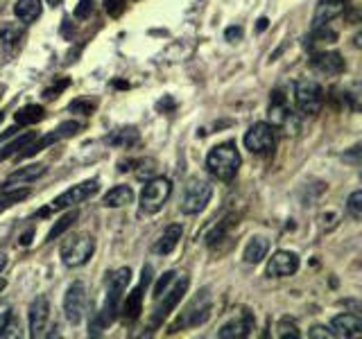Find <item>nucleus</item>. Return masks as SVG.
Returning <instances> with one entry per match:
<instances>
[{
    "label": "nucleus",
    "mask_w": 362,
    "mask_h": 339,
    "mask_svg": "<svg viewBox=\"0 0 362 339\" xmlns=\"http://www.w3.org/2000/svg\"><path fill=\"white\" fill-rule=\"evenodd\" d=\"M132 282V269L129 267H120L116 271H111L107 276V299L102 310L93 314V319L88 323V335H102L107 326H111L116 321V314L120 310V299L122 292L127 290V285Z\"/></svg>",
    "instance_id": "nucleus-1"
},
{
    "label": "nucleus",
    "mask_w": 362,
    "mask_h": 339,
    "mask_svg": "<svg viewBox=\"0 0 362 339\" xmlns=\"http://www.w3.org/2000/svg\"><path fill=\"white\" fill-rule=\"evenodd\" d=\"M240 167V154H238L233 143L215 145L206 156V170L220 181H231Z\"/></svg>",
    "instance_id": "nucleus-2"
},
{
    "label": "nucleus",
    "mask_w": 362,
    "mask_h": 339,
    "mask_svg": "<svg viewBox=\"0 0 362 339\" xmlns=\"http://www.w3.org/2000/svg\"><path fill=\"white\" fill-rule=\"evenodd\" d=\"M95 251V240H93V235H88V233H75L71 235L68 240L62 242V249H59V256L64 260V265L66 267H82L86 265L90 256H93Z\"/></svg>",
    "instance_id": "nucleus-3"
},
{
    "label": "nucleus",
    "mask_w": 362,
    "mask_h": 339,
    "mask_svg": "<svg viewBox=\"0 0 362 339\" xmlns=\"http://www.w3.org/2000/svg\"><path fill=\"white\" fill-rule=\"evenodd\" d=\"M188 285H190V278L186 274H181V278H175V285L168 287L161 294V297L156 299L158 305H156L154 312H152V328H158V326H161L168 319L170 312H173L177 305L181 303V299H184V294L188 292Z\"/></svg>",
    "instance_id": "nucleus-4"
},
{
    "label": "nucleus",
    "mask_w": 362,
    "mask_h": 339,
    "mask_svg": "<svg viewBox=\"0 0 362 339\" xmlns=\"http://www.w3.org/2000/svg\"><path fill=\"white\" fill-rule=\"evenodd\" d=\"M173 195V181L165 177H154L150 181H145L143 192H141V210L143 213H158L165 201Z\"/></svg>",
    "instance_id": "nucleus-5"
},
{
    "label": "nucleus",
    "mask_w": 362,
    "mask_h": 339,
    "mask_svg": "<svg viewBox=\"0 0 362 339\" xmlns=\"http://www.w3.org/2000/svg\"><path fill=\"white\" fill-rule=\"evenodd\" d=\"M79 127H82V124H79V122H73V120L62 122L59 127L52 129V131H48L45 136H41L39 141L28 143L25 147H23V152H16V154H14V156H16V161H23V158H30V156H37L39 152L48 150L50 145L59 143V141H64V138H71V136H75V133L79 131Z\"/></svg>",
    "instance_id": "nucleus-6"
},
{
    "label": "nucleus",
    "mask_w": 362,
    "mask_h": 339,
    "mask_svg": "<svg viewBox=\"0 0 362 339\" xmlns=\"http://www.w3.org/2000/svg\"><path fill=\"white\" fill-rule=\"evenodd\" d=\"M294 102L303 116H317L324 107V88L315 79H299L294 86Z\"/></svg>",
    "instance_id": "nucleus-7"
},
{
    "label": "nucleus",
    "mask_w": 362,
    "mask_h": 339,
    "mask_svg": "<svg viewBox=\"0 0 362 339\" xmlns=\"http://www.w3.org/2000/svg\"><path fill=\"white\" fill-rule=\"evenodd\" d=\"M211 312H213V299L209 290H202L197 297L188 303V308L181 312L179 321L173 326V331H177V328H197L202 323H206Z\"/></svg>",
    "instance_id": "nucleus-8"
},
{
    "label": "nucleus",
    "mask_w": 362,
    "mask_h": 339,
    "mask_svg": "<svg viewBox=\"0 0 362 339\" xmlns=\"http://www.w3.org/2000/svg\"><path fill=\"white\" fill-rule=\"evenodd\" d=\"M213 197V186L204 179H190L181 197V213L184 215H197L209 206Z\"/></svg>",
    "instance_id": "nucleus-9"
},
{
    "label": "nucleus",
    "mask_w": 362,
    "mask_h": 339,
    "mask_svg": "<svg viewBox=\"0 0 362 339\" xmlns=\"http://www.w3.org/2000/svg\"><path fill=\"white\" fill-rule=\"evenodd\" d=\"M86 308H88L86 282H84V280H75L73 285L66 290V297H64V312H66V319L71 321L73 326H77V323L86 316Z\"/></svg>",
    "instance_id": "nucleus-10"
},
{
    "label": "nucleus",
    "mask_w": 362,
    "mask_h": 339,
    "mask_svg": "<svg viewBox=\"0 0 362 339\" xmlns=\"http://www.w3.org/2000/svg\"><path fill=\"white\" fill-rule=\"evenodd\" d=\"M243 143L252 154H267L274 150V143H276L274 127H272L269 122H254L252 127L247 129Z\"/></svg>",
    "instance_id": "nucleus-11"
},
{
    "label": "nucleus",
    "mask_w": 362,
    "mask_h": 339,
    "mask_svg": "<svg viewBox=\"0 0 362 339\" xmlns=\"http://www.w3.org/2000/svg\"><path fill=\"white\" fill-rule=\"evenodd\" d=\"M100 181L98 179H88L84 184H77L73 188L64 190L59 197H54V201L50 203V210H64V208H73L77 203H82L86 199H90L98 192Z\"/></svg>",
    "instance_id": "nucleus-12"
},
{
    "label": "nucleus",
    "mask_w": 362,
    "mask_h": 339,
    "mask_svg": "<svg viewBox=\"0 0 362 339\" xmlns=\"http://www.w3.org/2000/svg\"><path fill=\"white\" fill-rule=\"evenodd\" d=\"M150 282H152V267L145 265L143 267V274H141V282L127 294V299H124V303H122V316H124V321H136L141 316V310H143V292L150 287Z\"/></svg>",
    "instance_id": "nucleus-13"
},
{
    "label": "nucleus",
    "mask_w": 362,
    "mask_h": 339,
    "mask_svg": "<svg viewBox=\"0 0 362 339\" xmlns=\"http://www.w3.org/2000/svg\"><path fill=\"white\" fill-rule=\"evenodd\" d=\"M269 120H272V127H286L288 131H297L299 129V118L294 113L286 97H283L279 90H274L272 95V105H269Z\"/></svg>",
    "instance_id": "nucleus-14"
},
{
    "label": "nucleus",
    "mask_w": 362,
    "mask_h": 339,
    "mask_svg": "<svg viewBox=\"0 0 362 339\" xmlns=\"http://www.w3.org/2000/svg\"><path fill=\"white\" fill-rule=\"evenodd\" d=\"M256 326V319L254 314L249 310H243L238 316H233L231 321H226L220 331H218V337L220 339H243V337H249Z\"/></svg>",
    "instance_id": "nucleus-15"
},
{
    "label": "nucleus",
    "mask_w": 362,
    "mask_h": 339,
    "mask_svg": "<svg viewBox=\"0 0 362 339\" xmlns=\"http://www.w3.org/2000/svg\"><path fill=\"white\" fill-rule=\"evenodd\" d=\"M299 269V256L292 251H276L267 263V276L269 278H286L297 274Z\"/></svg>",
    "instance_id": "nucleus-16"
},
{
    "label": "nucleus",
    "mask_w": 362,
    "mask_h": 339,
    "mask_svg": "<svg viewBox=\"0 0 362 339\" xmlns=\"http://www.w3.org/2000/svg\"><path fill=\"white\" fill-rule=\"evenodd\" d=\"M50 319V301L48 297H37L30 305V337H41Z\"/></svg>",
    "instance_id": "nucleus-17"
},
{
    "label": "nucleus",
    "mask_w": 362,
    "mask_h": 339,
    "mask_svg": "<svg viewBox=\"0 0 362 339\" xmlns=\"http://www.w3.org/2000/svg\"><path fill=\"white\" fill-rule=\"evenodd\" d=\"M310 68L317 73H322V75H339V73H344V59H342V54L339 52H315L310 56Z\"/></svg>",
    "instance_id": "nucleus-18"
},
{
    "label": "nucleus",
    "mask_w": 362,
    "mask_h": 339,
    "mask_svg": "<svg viewBox=\"0 0 362 339\" xmlns=\"http://www.w3.org/2000/svg\"><path fill=\"white\" fill-rule=\"evenodd\" d=\"M331 333L333 337H358L362 335V319L358 314H351V312H344V314H337L331 319Z\"/></svg>",
    "instance_id": "nucleus-19"
},
{
    "label": "nucleus",
    "mask_w": 362,
    "mask_h": 339,
    "mask_svg": "<svg viewBox=\"0 0 362 339\" xmlns=\"http://www.w3.org/2000/svg\"><path fill=\"white\" fill-rule=\"evenodd\" d=\"M181 235H184V226H181V224H170L168 229L161 235H158V240L154 242L152 251L156 256H170L177 249Z\"/></svg>",
    "instance_id": "nucleus-20"
},
{
    "label": "nucleus",
    "mask_w": 362,
    "mask_h": 339,
    "mask_svg": "<svg viewBox=\"0 0 362 339\" xmlns=\"http://www.w3.org/2000/svg\"><path fill=\"white\" fill-rule=\"evenodd\" d=\"M346 9V3L344 0H322L320 5H317V11H315V18H313V28H320V25H326V23H331L333 18L342 16Z\"/></svg>",
    "instance_id": "nucleus-21"
},
{
    "label": "nucleus",
    "mask_w": 362,
    "mask_h": 339,
    "mask_svg": "<svg viewBox=\"0 0 362 339\" xmlns=\"http://www.w3.org/2000/svg\"><path fill=\"white\" fill-rule=\"evenodd\" d=\"M45 172H48V167L45 165H25V167L16 170V172H11L5 179V188H18L23 184H32V181L41 179Z\"/></svg>",
    "instance_id": "nucleus-22"
},
{
    "label": "nucleus",
    "mask_w": 362,
    "mask_h": 339,
    "mask_svg": "<svg viewBox=\"0 0 362 339\" xmlns=\"http://www.w3.org/2000/svg\"><path fill=\"white\" fill-rule=\"evenodd\" d=\"M267 251H269L267 237L256 235V237H252V240L247 242V246H245V256H243V258H245V263H247V265H258V263H263V260H265Z\"/></svg>",
    "instance_id": "nucleus-23"
},
{
    "label": "nucleus",
    "mask_w": 362,
    "mask_h": 339,
    "mask_svg": "<svg viewBox=\"0 0 362 339\" xmlns=\"http://www.w3.org/2000/svg\"><path fill=\"white\" fill-rule=\"evenodd\" d=\"M335 41H337V32L326 25H320V28H313V32L305 37V48L317 52L320 48H324V45H331Z\"/></svg>",
    "instance_id": "nucleus-24"
},
{
    "label": "nucleus",
    "mask_w": 362,
    "mask_h": 339,
    "mask_svg": "<svg viewBox=\"0 0 362 339\" xmlns=\"http://www.w3.org/2000/svg\"><path fill=\"white\" fill-rule=\"evenodd\" d=\"M43 11V5L41 0H16L14 3V14L21 23H25V25H30V23H34Z\"/></svg>",
    "instance_id": "nucleus-25"
},
{
    "label": "nucleus",
    "mask_w": 362,
    "mask_h": 339,
    "mask_svg": "<svg viewBox=\"0 0 362 339\" xmlns=\"http://www.w3.org/2000/svg\"><path fill=\"white\" fill-rule=\"evenodd\" d=\"M111 147H120V150H129L136 143L141 141V133L136 127H124V129H116L113 133H109L105 138Z\"/></svg>",
    "instance_id": "nucleus-26"
},
{
    "label": "nucleus",
    "mask_w": 362,
    "mask_h": 339,
    "mask_svg": "<svg viewBox=\"0 0 362 339\" xmlns=\"http://www.w3.org/2000/svg\"><path fill=\"white\" fill-rule=\"evenodd\" d=\"M132 201H134V190L129 186H116L102 197V203H105L107 208H122Z\"/></svg>",
    "instance_id": "nucleus-27"
},
{
    "label": "nucleus",
    "mask_w": 362,
    "mask_h": 339,
    "mask_svg": "<svg viewBox=\"0 0 362 339\" xmlns=\"http://www.w3.org/2000/svg\"><path fill=\"white\" fill-rule=\"evenodd\" d=\"M43 118H45V109L39 107V105H28V107H23V109L16 111V116H14V120H16L18 127H25V124H37V122H41Z\"/></svg>",
    "instance_id": "nucleus-28"
},
{
    "label": "nucleus",
    "mask_w": 362,
    "mask_h": 339,
    "mask_svg": "<svg viewBox=\"0 0 362 339\" xmlns=\"http://www.w3.org/2000/svg\"><path fill=\"white\" fill-rule=\"evenodd\" d=\"M30 197V190L28 188H3V192H0V213L11 208L14 203L23 201Z\"/></svg>",
    "instance_id": "nucleus-29"
},
{
    "label": "nucleus",
    "mask_w": 362,
    "mask_h": 339,
    "mask_svg": "<svg viewBox=\"0 0 362 339\" xmlns=\"http://www.w3.org/2000/svg\"><path fill=\"white\" fill-rule=\"evenodd\" d=\"M77 218H79V213H77V210L66 213L64 218H62V220L57 222V224L52 226V229H50V233H48V242H52V240H57V237H59V235H64V233H66V231L71 229V226L77 222Z\"/></svg>",
    "instance_id": "nucleus-30"
},
{
    "label": "nucleus",
    "mask_w": 362,
    "mask_h": 339,
    "mask_svg": "<svg viewBox=\"0 0 362 339\" xmlns=\"http://www.w3.org/2000/svg\"><path fill=\"white\" fill-rule=\"evenodd\" d=\"M25 37V32H23L18 25H11V23H5L3 28H0V43L5 45H18Z\"/></svg>",
    "instance_id": "nucleus-31"
},
{
    "label": "nucleus",
    "mask_w": 362,
    "mask_h": 339,
    "mask_svg": "<svg viewBox=\"0 0 362 339\" xmlns=\"http://www.w3.org/2000/svg\"><path fill=\"white\" fill-rule=\"evenodd\" d=\"M32 141H34V131H28V133L18 136L14 143H9L5 150H0V161H7L9 156H14L18 150H23V147H25L28 143H32Z\"/></svg>",
    "instance_id": "nucleus-32"
},
{
    "label": "nucleus",
    "mask_w": 362,
    "mask_h": 339,
    "mask_svg": "<svg viewBox=\"0 0 362 339\" xmlns=\"http://www.w3.org/2000/svg\"><path fill=\"white\" fill-rule=\"evenodd\" d=\"M229 226H231V218H226V220L218 222V224H215L213 229H211V233L206 235V240H204V242H206L209 246H215L220 240H224V235H226V231H229Z\"/></svg>",
    "instance_id": "nucleus-33"
},
{
    "label": "nucleus",
    "mask_w": 362,
    "mask_h": 339,
    "mask_svg": "<svg viewBox=\"0 0 362 339\" xmlns=\"http://www.w3.org/2000/svg\"><path fill=\"white\" fill-rule=\"evenodd\" d=\"M156 174V161L154 158H145V161L139 163V170H136V179L141 181H150Z\"/></svg>",
    "instance_id": "nucleus-34"
},
{
    "label": "nucleus",
    "mask_w": 362,
    "mask_h": 339,
    "mask_svg": "<svg viewBox=\"0 0 362 339\" xmlns=\"http://www.w3.org/2000/svg\"><path fill=\"white\" fill-rule=\"evenodd\" d=\"M346 210H349V215L354 220H360L362 218V190H356L354 195L349 197V201H346Z\"/></svg>",
    "instance_id": "nucleus-35"
},
{
    "label": "nucleus",
    "mask_w": 362,
    "mask_h": 339,
    "mask_svg": "<svg viewBox=\"0 0 362 339\" xmlns=\"http://www.w3.org/2000/svg\"><path fill=\"white\" fill-rule=\"evenodd\" d=\"M276 331H279V337H292V339H299L301 337L299 326L294 323L292 319H281L279 326H276Z\"/></svg>",
    "instance_id": "nucleus-36"
},
{
    "label": "nucleus",
    "mask_w": 362,
    "mask_h": 339,
    "mask_svg": "<svg viewBox=\"0 0 362 339\" xmlns=\"http://www.w3.org/2000/svg\"><path fill=\"white\" fill-rule=\"evenodd\" d=\"M175 278H177V274H175V271H165V274L161 276V278H158V282H156V285H154V294H152V297H154V301L158 299V297H161V294L170 287V285H173V282H175Z\"/></svg>",
    "instance_id": "nucleus-37"
},
{
    "label": "nucleus",
    "mask_w": 362,
    "mask_h": 339,
    "mask_svg": "<svg viewBox=\"0 0 362 339\" xmlns=\"http://www.w3.org/2000/svg\"><path fill=\"white\" fill-rule=\"evenodd\" d=\"M124 7H127V0H105V9H107V14L113 16V18H118Z\"/></svg>",
    "instance_id": "nucleus-38"
},
{
    "label": "nucleus",
    "mask_w": 362,
    "mask_h": 339,
    "mask_svg": "<svg viewBox=\"0 0 362 339\" xmlns=\"http://www.w3.org/2000/svg\"><path fill=\"white\" fill-rule=\"evenodd\" d=\"M68 109H71L73 113H84V116H90V111L95 109V105L90 100H73Z\"/></svg>",
    "instance_id": "nucleus-39"
},
{
    "label": "nucleus",
    "mask_w": 362,
    "mask_h": 339,
    "mask_svg": "<svg viewBox=\"0 0 362 339\" xmlns=\"http://www.w3.org/2000/svg\"><path fill=\"white\" fill-rule=\"evenodd\" d=\"M71 86V79H59V82H57L54 86H50V88H45L43 90V97L45 100H54V97H59V93L64 88H68Z\"/></svg>",
    "instance_id": "nucleus-40"
},
{
    "label": "nucleus",
    "mask_w": 362,
    "mask_h": 339,
    "mask_svg": "<svg viewBox=\"0 0 362 339\" xmlns=\"http://www.w3.org/2000/svg\"><path fill=\"white\" fill-rule=\"evenodd\" d=\"M9 323H11V305L0 303V335H5Z\"/></svg>",
    "instance_id": "nucleus-41"
},
{
    "label": "nucleus",
    "mask_w": 362,
    "mask_h": 339,
    "mask_svg": "<svg viewBox=\"0 0 362 339\" xmlns=\"http://www.w3.org/2000/svg\"><path fill=\"white\" fill-rule=\"evenodd\" d=\"M90 11H93V0H79L77 7H75V18L84 20L90 16Z\"/></svg>",
    "instance_id": "nucleus-42"
},
{
    "label": "nucleus",
    "mask_w": 362,
    "mask_h": 339,
    "mask_svg": "<svg viewBox=\"0 0 362 339\" xmlns=\"http://www.w3.org/2000/svg\"><path fill=\"white\" fill-rule=\"evenodd\" d=\"M308 337L310 339H331L333 333H331V328H326V326H313L308 331Z\"/></svg>",
    "instance_id": "nucleus-43"
},
{
    "label": "nucleus",
    "mask_w": 362,
    "mask_h": 339,
    "mask_svg": "<svg viewBox=\"0 0 362 339\" xmlns=\"http://www.w3.org/2000/svg\"><path fill=\"white\" fill-rule=\"evenodd\" d=\"M240 37H243V28H240V25L229 28V30L224 32V39H226V41H238Z\"/></svg>",
    "instance_id": "nucleus-44"
},
{
    "label": "nucleus",
    "mask_w": 362,
    "mask_h": 339,
    "mask_svg": "<svg viewBox=\"0 0 362 339\" xmlns=\"http://www.w3.org/2000/svg\"><path fill=\"white\" fill-rule=\"evenodd\" d=\"M16 131H18V129H16V127H11V129H7V131H5V133H0V143H5V141H7V138H9V136H14V133H16Z\"/></svg>",
    "instance_id": "nucleus-45"
},
{
    "label": "nucleus",
    "mask_w": 362,
    "mask_h": 339,
    "mask_svg": "<svg viewBox=\"0 0 362 339\" xmlns=\"http://www.w3.org/2000/svg\"><path fill=\"white\" fill-rule=\"evenodd\" d=\"M30 242H32V229H30V231H28L25 235L21 237V244H23V246H28Z\"/></svg>",
    "instance_id": "nucleus-46"
},
{
    "label": "nucleus",
    "mask_w": 362,
    "mask_h": 339,
    "mask_svg": "<svg viewBox=\"0 0 362 339\" xmlns=\"http://www.w3.org/2000/svg\"><path fill=\"white\" fill-rule=\"evenodd\" d=\"M267 23H269L267 18H260V20H258V32H263V30H267Z\"/></svg>",
    "instance_id": "nucleus-47"
},
{
    "label": "nucleus",
    "mask_w": 362,
    "mask_h": 339,
    "mask_svg": "<svg viewBox=\"0 0 362 339\" xmlns=\"http://www.w3.org/2000/svg\"><path fill=\"white\" fill-rule=\"evenodd\" d=\"M7 267V256L3 254V251H0V271H3Z\"/></svg>",
    "instance_id": "nucleus-48"
},
{
    "label": "nucleus",
    "mask_w": 362,
    "mask_h": 339,
    "mask_svg": "<svg viewBox=\"0 0 362 339\" xmlns=\"http://www.w3.org/2000/svg\"><path fill=\"white\" fill-rule=\"evenodd\" d=\"M48 5L50 7H57V5H62V0H48Z\"/></svg>",
    "instance_id": "nucleus-49"
},
{
    "label": "nucleus",
    "mask_w": 362,
    "mask_h": 339,
    "mask_svg": "<svg viewBox=\"0 0 362 339\" xmlns=\"http://www.w3.org/2000/svg\"><path fill=\"white\" fill-rule=\"evenodd\" d=\"M3 118H5V116H3V113H0V122H3Z\"/></svg>",
    "instance_id": "nucleus-50"
}]
</instances>
